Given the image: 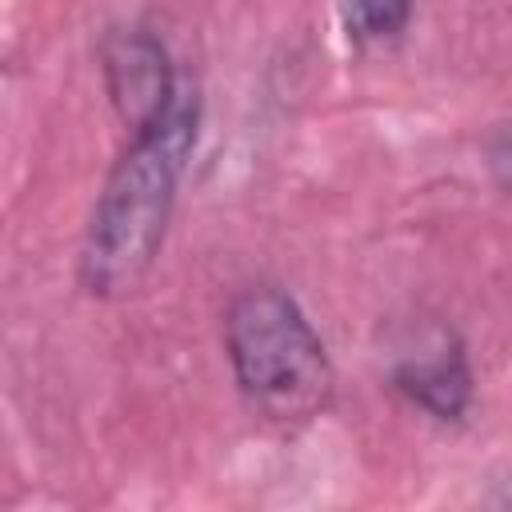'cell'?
Instances as JSON below:
<instances>
[{"instance_id":"obj_1","label":"cell","mask_w":512,"mask_h":512,"mask_svg":"<svg viewBox=\"0 0 512 512\" xmlns=\"http://www.w3.org/2000/svg\"><path fill=\"white\" fill-rule=\"evenodd\" d=\"M196 136V100L176 92V100L132 136L128 152L116 160L84 240V284L100 296L132 292L156 260L164 224L176 196V176Z\"/></svg>"},{"instance_id":"obj_2","label":"cell","mask_w":512,"mask_h":512,"mask_svg":"<svg viewBox=\"0 0 512 512\" xmlns=\"http://www.w3.org/2000/svg\"><path fill=\"white\" fill-rule=\"evenodd\" d=\"M228 356L240 392L264 420L304 424L332 396V364L320 336L276 288H248L232 300Z\"/></svg>"},{"instance_id":"obj_3","label":"cell","mask_w":512,"mask_h":512,"mask_svg":"<svg viewBox=\"0 0 512 512\" xmlns=\"http://www.w3.org/2000/svg\"><path fill=\"white\" fill-rule=\"evenodd\" d=\"M108 88L120 116L132 124V132L148 128L176 100L164 48L148 36H128L108 52Z\"/></svg>"},{"instance_id":"obj_4","label":"cell","mask_w":512,"mask_h":512,"mask_svg":"<svg viewBox=\"0 0 512 512\" xmlns=\"http://www.w3.org/2000/svg\"><path fill=\"white\" fill-rule=\"evenodd\" d=\"M396 384L428 412L452 420L468 408L472 396V376L468 364L460 356V348L452 344L448 332H428L416 340L412 352L400 356L396 364Z\"/></svg>"},{"instance_id":"obj_5","label":"cell","mask_w":512,"mask_h":512,"mask_svg":"<svg viewBox=\"0 0 512 512\" xmlns=\"http://www.w3.org/2000/svg\"><path fill=\"white\" fill-rule=\"evenodd\" d=\"M412 16V0H340V20L352 40H388Z\"/></svg>"}]
</instances>
